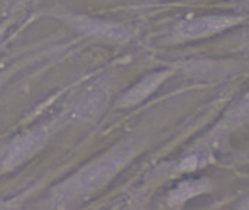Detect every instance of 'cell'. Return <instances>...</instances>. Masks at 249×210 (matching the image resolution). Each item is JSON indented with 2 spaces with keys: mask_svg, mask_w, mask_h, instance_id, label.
Here are the masks:
<instances>
[{
  "mask_svg": "<svg viewBox=\"0 0 249 210\" xmlns=\"http://www.w3.org/2000/svg\"><path fill=\"white\" fill-rule=\"evenodd\" d=\"M199 190H201V184L199 182H188V184H183V185L178 187L173 191L170 200L172 201H176V203H180V201L186 200L188 197L194 195L195 192H198Z\"/></svg>",
  "mask_w": 249,
  "mask_h": 210,
  "instance_id": "6",
  "label": "cell"
},
{
  "mask_svg": "<svg viewBox=\"0 0 249 210\" xmlns=\"http://www.w3.org/2000/svg\"><path fill=\"white\" fill-rule=\"evenodd\" d=\"M234 22L236 19L227 17H207L180 25L179 33L185 37H205L217 31H221Z\"/></svg>",
  "mask_w": 249,
  "mask_h": 210,
  "instance_id": "2",
  "label": "cell"
},
{
  "mask_svg": "<svg viewBox=\"0 0 249 210\" xmlns=\"http://www.w3.org/2000/svg\"><path fill=\"white\" fill-rule=\"evenodd\" d=\"M38 144H40L38 137L33 135V134L17 140L6 152V156L3 159L5 168H14L17 165H19L21 162H24L28 156H31L36 152Z\"/></svg>",
  "mask_w": 249,
  "mask_h": 210,
  "instance_id": "3",
  "label": "cell"
},
{
  "mask_svg": "<svg viewBox=\"0 0 249 210\" xmlns=\"http://www.w3.org/2000/svg\"><path fill=\"white\" fill-rule=\"evenodd\" d=\"M164 76H166V74H156V75L147 76L145 79L138 82L134 88H131L126 94H124L122 97V100L119 101V104L123 108H128V106H134V104L142 101L160 85V82L164 79Z\"/></svg>",
  "mask_w": 249,
  "mask_h": 210,
  "instance_id": "4",
  "label": "cell"
},
{
  "mask_svg": "<svg viewBox=\"0 0 249 210\" xmlns=\"http://www.w3.org/2000/svg\"><path fill=\"white\" fill-rule=\"evenodd\" d=\"M2 33H3V30H2V28H0V37H2Z\"/></svg>",
  "mask_w": 249,
  "mask_h": 210,
  "instance_id": "7",
  "label": "cell"
},
{
  "mask_svg": "<svg viewBox=\"0 0 249 210\" xmlns=\"http://www.w3.org/2000/svg\"><path fill=\"white\" fill-rule=\"evenodd\" d=\"M124 162H126V153H123V152L106 156L97 160L94 165L84 169L78 175L76 185L81 190H92L95 187H100L110 176H113L122 168Z\"/></svg>",
  "mask_w": 249,
  "mask_h": 210,
  "instance_id": "1",
  "label": "cell"
},
{
  "mask_svg": "<svg viewBox=\"0 0 249 210\" xmlns=\"http://www.w3.org/2000/svg\"><path fill=\"white\" fill-rule=\"evenodd\" d=\"M78 28L84 33L100 37V38H122L126 36V30L117 24H107L101 21H91V19H79Z\"/></svg>",
  "mask_w": 249,
  "mask_h": 210,
  "instance_id": "5",
  "label": "cell"
}]
</instances>
